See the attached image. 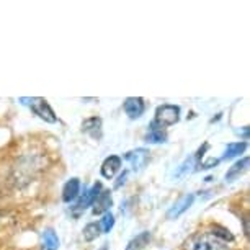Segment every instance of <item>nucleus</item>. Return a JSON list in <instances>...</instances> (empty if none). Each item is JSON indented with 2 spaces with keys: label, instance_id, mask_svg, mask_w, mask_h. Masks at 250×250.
I'll return each mask as SVG.
<instances>
[{
  "label": "nucleus",
  "instance_id": "f257e3e1",
  "mask_svg": "<svg viewBox=\"0 0 250 250\" xmlns=\"http://www.w3.org/2000/svg\"><path fill=\"white\" fill-rule=\"evenodd\" d=\"M232 234L228 229L214 226L209 230H200L185 240V250H230Z\"/></svg>",
  "mask_w": 250,
  "mask_h": 250
},
{
  "label": "nucleus",
  "instance_id": "f03ea898",
  "mask_svg": "<svg viewBox=\"0 0 250 250\" xmlns=\"http://www.w3.org/2000/svg\"><path fill=\"white\" fill-rule=\"evenodd\" d=\"M21 103H25L31 108V111L35 113L46 123H56L58 121V116L54 115L53 108L49 106V103L44 100V98L40 97H31V98H20Z\"/></svg>",
  "mask_w": 250,
  "mask_h": 250
},
{
  "label": "nucleus",
  "instance_id": "7ed1b4c3",
  "mask_svg": "<svg viewBox=\"0 0 250 250\" xmlns=\"http://www.w3.org/2000/svg\"><path fill=\"white\" fill-rule=\"evenodd\" d=\"M180 120V106L177 105H160L155 110V118H154V125H157L159 128H167L178 123Z\"/></svg>",
  "mask_w": 250,
  "mask_h": 250
},
{
  "label": "nucleus",
  "instance_id": "20e7f679",
  "mask_svg": "<svg viewBox=\"0 0 250 250\" xmlns=\"http://www.w3.org/2000/svg\"><path fill=\"white\" fill-rule=\"evenodd\" d=\"M102 193V183L100 182H97L95 185H93L90 190L83 193V196L80 198V200L75 203V206H74V214L75 216H79L80 213H83V211L87 209L88 206H92L93 205V201H95V198L100 195Z\"/></svg>",
  "mask_w": 250,
  "mask_h": 250
},
{
  "label": "nucleus",
  "instance_id": "39448f33",
  "mask_svg": "<svg viewBox=\"0 0 250 250\" xmlns=\"http://www.w3.org/2000/svg\"><path fill=\"white\" fill-rule=\"evenodd\" d=\"M125 159L128 160L133 167L134 172H141L143 168L147 165V160H149V150L147 149H136V150H131L125 155Z\"/></svg>",
  "mask_w": 250,
  "mask_h": 250
},
{
  "label": "nucleus",
  "instance_id": "423d86ee",
  "mask_svg": "<svg viewBox=\"0 0 250 250\" xmlns=\"http://www.w3.org/2000/svg\"><path fill=\"white\" fill-rule=\"evenodd\" d=\"M193 201H195V195H183L180 200H178L175 205H173L170 209H168V213H167V219H178L180 216L185 213V211L193 205Z\"/></svg>",
  "mask_w": 250,
  "mask_h": 250
},
{
  "label": "nucleus",
  "instance_id": "0eeeda50",
  "mask_svg": "<svg viewBox=\"0 0 250 250\" xmlns=\"http://www.w3.org/2000/svg\"><path fill=\"white\" fill-rule=\"evenodd\" d=\"M123 108H125L126 115H128L131 120H136V118H139L144 113L146 105H144V100L141 97H129L125 100Z\"/></svg>",
  "mask_w": 250,
  "mask_h": 250
},
{
  "label": "nucleus",
  "instance_id": "6e6552de",
  "mask_svg": "<svg viewBox=\"0 0 250 250\" xmlns=\"http://www.w3.org/2000/svg\"><path fill=\"white\" fill-rule=\"evenodd\" d=\"M92 213L98 216V214H105L110 211V208L113 206V198H111V191H102L100 195L95 198V201H93L92 205Z\"/></svg>",
  "mask_w": 250,
  "mask_h": 250
},
{
  "label": "nucleus",
  "instance_id": "1a4fd4ad",
  "mask_svg": "<svg viewBox=\"0 0 250 250\" xmlns=\"http://www.w3.org/2000/svg\"><path fill=\"white\" fill-rule=\"evenodd\" d=\"M82 131L93 139H102V120L97 116L88 118L82 123Z\"/></svg>",
  "mask_w": 250,
  "mask_h": 250
},
{
  "label": "nucleus",
  "instance_id": "9d476101",
  "mask_svg": "<svg viewBox=\"0 0 250 250\" xmlns=\"http://www.w3.org/2000/svg\"><path fill=\"white\" fill-rule=\"evenodd\" d=\"M121 167V159L118 157V155H110V157L105 159V162L102 164V175L105 178H113L115 177V173L120 170Z\"/></svg>",
  "mask_w": 250,
  "mask_h": 250
},
{
  "label": "nucleus",
  "instance_id": "9b49d317",
  "mask_svg": "<svg viewBox=\"0 0 250 250\" xmlns=\"http://www.w3.org/2000/svg\"><path fill=\"white\" fill-rule=\"evenodd\" d=\"M80 193V180L79 178H70L62 188V200L65 203L74 201Z\"/></svg>",
  "mask_w": 250,
  "mask_h": 250
},
{
  "label": "nucleus",
  "instance_id": "f8f14e48",
  "mask_svg": "<svg viewBox=\"0 0 250 250\" xmlns=\"http://www.w3.org/2000/svg\"><path fill=\"white\" fill-rule=\"evenodd\" d=\"M247 167H249V157H244V159L237 160V162H235L232 167L228 170V173H226V180H228V182L237 180V178L242 175L245 170H247Z\"/></svg>",
  "mask_w": 250,
  "mask_h": 250
},
{
  "label": "nucleus",
  "instance_id": "ddd939ff",
  "mask_svg": "<svg viewBox=\"0 0 250 250\" xmlns=\"http://www.w3.org/2000/svg\"><path fill=\"white\" fill-rule=\"evenodd\" d=\"M146 141L150 144H160V143H165L167 141V133H165V129L159 128L157 125H154V123H150L149 126V133L146 136Z\"/></svg>",
  "mask_w": 250,
  "mask_h": 250
},
{
  "label": "nucleus",
  "instance_id": "4468645a",
  "mask_svg": "<svg viewBox=\"0 0 250 250\" xmlns=\"http://www.w3.org/2000/svg\"><path fill=\"white\" fill-rule=\"evenodd\" d=\"M41 239H43V242H41V250H58L59 237L56 235L53 229H44Z\"/></svg>",
  "mask_w": 250,
  "mask_h": 250
},
{
  "label": "nucleus",
  "instance_id": "2eb2a0df",
  "mask_svg": "<svg viewBox=\"0 0 250 250\" xmlns=\"http://www.w3.org/2000/svg\"><path fill=\"white\" fill-rule=\"evenodd\" d=\"M149 242H150V232L144 230V232H141L134 239L129 240V244L126 245V250H143L146 249V245H149Z\"/></svg>",
  "mask_w": 250,
  "mask_h": 250
},
{
  "label": "nucleus",
  "instance_id": "dca6fc26",
  "mask_svg": "<svg viewBox=\"0 0 250 250\" xmlns=\"http://www.w3.org/2000/svg\"><path fill=\"white\" fill-rule=\"evenodd\" d=\"M100 234H102V228L98 223H90L83 228V239H85L87 242H92V240L98 239Z\"/></svg>",
  "mask_w": 250,
  "mask_h": 250
},
{
  "label": "nucleus",
  "instance_id": "f3484780",
  "mask_svg": "<svg viewBox=\"0 0 250 250\" xmlns=\"http://www.w3.org/2000/svg\"><path fill=\"white\" fill-rule=\"evenodd\" d=\"M245 147H247V143H237V144H229L228 149H226V154L223 159H232L235 155L242 154Z\"/></svg>",
  "mask_w": 250,
  "mask_h": 250
},
{
  "label": "nucleus",
  "instance_id": "a211bd4d",
  "mask_svg": "<svg viewBox=\"0 0 250 250\" xmlns=\"http://www.w3.org/2000/svg\"><path fill=\"white\" fill-rule=\"evenodd\" d=\"M195 160H196V159H195V155L188 157V159L185 160V162H183V164L180 165V167H178V170L175 172V177H177V178H180V177L185 175L187 172H190V170H191V167L195 165Z\"/></svg>",
  "mask_w": 250,
  "mask_h": 250
},
{
  "label": "nucleus",
  "instance_id": "6ab92c4d",
  "mask_svg": "<svg viewBox=\"0 0 250 250\" xmlns=\"http://www.w3.org/2000/svg\"><path fill=\"white\" fill-rule=\"evenodd\" d=\"M115 226V218H113L111 213H105V216H103L102 223H100V228L103 232H110L111 228Z\"/></svg>",
  "mask_w": 250,
  "mask_h": 250
},
{
  "label": "nucleus",
  "instance_id": "aec40b11",
  "mask_svg": "<svg viewBox=\"0 0 250 250\" xmlns=\"http://www.w3.org/2000/svg\"><path fill=\"white\" fill-rule=\"evenodd\" d=\"M219 164V159H208L205 164L201 165V168H211V167H214V165H218Z\"/></svg>",
  "mask_w": 250,
  "mask_h": 250
},
{
  "label": "nucleus",
  "instance_id": "412c9836",
  "mask_svg": "<svg viewBox=\"0 0 250 250\" xmlns=\"http://www.w3.org/2000/svg\"><path fill=\"white\" fill-rule=\"evenodd\" d=\"M125 178H126V172H123L121 175H120V178H118V182H116V188H120L121 187V183H125Z\"/></svg>",
  "mask_w": 250,
  "mask_h": 250
}]
</instances>
